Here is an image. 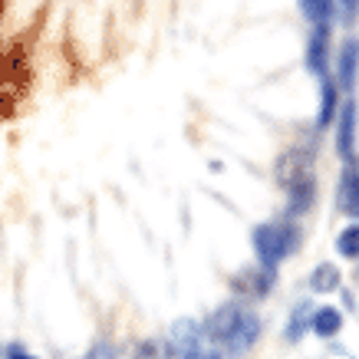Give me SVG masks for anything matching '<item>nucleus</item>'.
I'll return each mask as SVG.
<instances>
[{
    "instance_id": "10",
    "label": "nucleus",
    "mask_w": 359,
    "mask_h": 359,
    "mask_svg": "<svg viewBox=\"0 0 359 359\" xmlns=\"http://www.w3.org/2000/svg\"><path fill=\"white\" fill-rule=\"evenodd\" d=\"M337 112H339V86H337V79L320 76V109H316V129L333 126Z\"/></svg>"
},
{
    "instance_id": "9",
    "label": "nucleus",
    "mask_w": 359,
    "mask_h": 359,
    "mask_svg": "<svg viewBox=\"0 0 359 359\" xmlns=\"http://www.w3.org/2000/svg\"><path fill=\"white\" fill-rule=\"evenodd\" d=\"M356 76H359V40L356 36H349L343 50H339V63H337V86L343 93L356 86Z\"/></svg>"
},
{
    "instance_id": "13",
    "label": "nucleus",
    "mask_w": 359,
    "mask_h": 359,
    "mask_svg": "<svg viewBox=\"0 0 359 359\" xmlns=\"http://www.w3.org/2000/svg\"><path fill=\"white\" fill-rule=\"evenodd\" d=\"M310 287H313L316 294H333L339 287V271L333 264H320V267L310 273Z\"/></svg>"
},
{
    "instance_id": "17",
    "label": "nucleus",
    "mask_w": 359,
    "mask_h": 359,
    "mask_svg": "<svg viewBox=\"0 0 359 359\" xmlns=\"http://www.w3.org/2000/svg\"><path fill=\"white\" fill-rule=\"evenodd\" d=\"M86 359H112V349L109 346H106V343H99V346L96 349H93V353H89V356Z\"/></svg>"
},
{
    "instance_id": "1",
    "label": "nucleus",
    "mask_w": 359,
    "mask_h": 359,
    "mask_svg": "<svg viewBox=\"0 0 359 359\" xmlns=\"http://www.w3.org/2000/svg\"><path fill=\"white\" fill-rule=\"evenodd\" d=\"M250 244H254L257 264L267 267V271H277L283 257H290L300 248V231L294 228V218L261 221L257 228L250 231Z\"/></svg>"
},
{
    "instance_id": "4",
    "label": "nucleus",
    "mask_w": 359,
    "mask_h": 359,
    "mask_svg": "<svg viewBox=\"0 0 359 359\" xmlns=\"http://www.w3.org/2000/svg\"><path fill=\"white\" fill-rule=\"evenodd\" d=\"M343 175H339V211L349 218H359V158L349 155L343 158Z\"/></svg>"
},
{
    "instance_id": "3",
    "label": "nucleus",
    "mask_w": 359,
    "mask_h": 359,
    "mask_svg": "<svg viewBox=\"0 0 359 359\" xmlns=\"http://www.w3.org/2000/svg\"><path fill=\"white\" fill-rule=\"evenodd\" d=\"M257 339H261V316L244 306L221 346H228L231 356H244V353H250V349H254V343H257Z\"/></svg>"
},
{
    "instance_id": "14",
    "label": "nucleus",
    "mask_w": 359,
    "mask_h": 359,
    "mask_svg": "<svg viewBox=\"0 0 359 359\" xmlns=\"http://www.w3.org/2000/svg\"><path fill=\"white\" fill-rule=\"evenodd\" d=\"M310 320H313V310H310V304H297L294 306V313H290V323H287V339H300L310 330Z\"/></svg>"
},
{
    "instance_id": "7",
    "label": "nucleus",
    "mask_w": 359,
    "mask_h": 359,
    "mask_svg": "<svg viewBox=\"0 0 359 359\" xmlns=\"http://www.w3.org/2000/svg\"><path fill=\"white\" fill-rule=\"evenodd\" d=\"M310 172H313V152L310 149H290V152H283L277 158V182H280V188H287L300 175Z\"/></svg>"
},
{
    "instance_id": "15",
    "label": "nucleus",
    "mask_w": 359,
    "mask_h": 359,
    "mask_svg": "<svg viewBox=\"0 0 359 359\" xmlns=\"http://www.w3.org/2000/svg\"><path fill=\"white\" fill-rule=\"evenodd\" d=\"M337 250L343 254V257H359V224H349V228L339 231V238H337Z\"/></svg>"
},
{
    "instance_id": "16",
    "label": "nucleus",
    "mask_w": 359,
    "mask_h": 359,
    "mask_svg": "<svg viewBox=\"0 0 359 359\" xmlns=\"http://www.w3.org/2000/svg\"><path fill=\"white\" fill-rule=\"evenodd\" d=\"M339 7H343V20L353 23L356 20V13H359V0H337Z\"/></svg>"
},
{
    "instance_id": "5",
    "label": "nucleus",
    "mask_w": 359,
    "mask_h": 359,
    "mask_svg": "<svg viewBox=\"0 0 359 359\" xmlns=\"http://www.w3.org/2000/svg\"><path fill=\"white\" fill-rule=\"evenodd\" d=\"M283 191H287V218H300V215H306L316 201V175L313 172L300 175V178L290 182Z\"/></svg>"
},
{
    "instance_id": "6",
    "label": "nucleus",
    "mask_w": 359,
    "mask_h": 359,
    "mask_svg": "<svg viewBox=\"0 0 359 359\" xmlns=\"http://www.w3.org/2000/svg\"><path fill=\"white\" fill-rule=\"evenodd\" d=\"M337 152L343 155V158H349V155H356L353 149H356V99H346V102H339V112H337Z\"/></svg>"
},
{
    "instance_id": "19",
    "label": "nucleus",
    "mask_w": 359,
    "mask_h": 359,
    "mask_svg": "<svg viewBox=\"0 0 359 359\" xmlns=\"http://www.w3.org/2000/svg\"><path fill=\"white\" fill-rule=\"evenodd\" d=\"M0 356H4V349H0Z\"/></svg>"
},
{
    "instance_id": "2",
    "label": "nucleus",
    "mask_w": 359,
    "mask_h": 359,
    "mask_svg": "<svg viewBox=\"0 0 359 359\" xmlns=\"http://www.w3.org/2000/svg\"><path fill=\"white\" fill-rule=\"evenodd\" d=\"M175 349L182 359H224L218 353V343L208 339V333L191 320H182L175 327Z\"/></svg>"
},
{
    "instance_id": "18",
    "label": "nucleus",
    "mask_w": 359,
    "mask_h": 359,
    "mask_svg": "<svg viewBox=\"0 0 359 359\" xmlns=\"http://www.w3.org/2000/svg\"><path fill=\"white\" fill-rule=\"evenodd\" d=\"M7 359H36V356H30L27 349H20V346H11L7 349Z\"/></svg>"
},
{
    "instance_id": "12",
    "label": "nucleus",
    "mask_w": 359,
    "mask_h": 359,
    "mask_svg": "<svg viewBox=\"0 0 359 359\" xmlns=\"http://www.w3.org/2000/svg\"><path fill=\"white\" fill-rule=\"evenodd\" d=\"M300 13L313 27H333V20H337V0H300Z\"/></svg>"
},
{
    "instance_id": "8",
    "label": "nucleus",
    "mask_w": 359,
    "mask_h": 359,
    "mask_svg": "<svg viewBox=\"0 0 359 359\" xmlns=\"http://www.w3.org/2000/svg\"><path fill=\"white\" fill-rule=\"evenodd\" d=\"M306 69L316 76H330V27H313L306 40Z\"/></svg>"
},
{
    "instance_id": "11",
    "label": "nucleus",
    "mask_w": 359,
    "mask_h": 359,
    "mask_svg": "<svg viewBox=\"0 0 359 359\" xmlns=\"http://www.w3.org/2000/svg\"><path fill=\"white\" fill-rule=\"evenodd\" d=\"M310 330H313L316 337L323 339H333L343 330V313H339L337 306H320L313 310V320H310Z\"/></svg>"
}]
</instances>
